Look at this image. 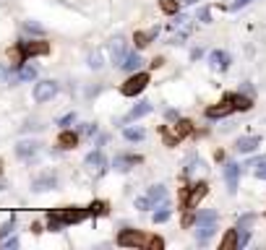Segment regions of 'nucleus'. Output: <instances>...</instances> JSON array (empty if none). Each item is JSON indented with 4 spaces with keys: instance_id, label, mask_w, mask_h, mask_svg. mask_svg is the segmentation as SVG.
Wrapping results in <instances>:
<instances>
[{
    "instance_id": "1",
    "label": "nucleus",
    "mask_w": 266,
    "mask_h": 250,
    "mask_svg": "<svg viewBox=\"0 0 266 250\" xmlns=\"http://www.w3.org/2000/svg\"><path fill=\"white\" fill-rule=\"evenodd\" d=\"M193 133V123H188V120H180L178 125H164L162 128V141L164 146H178L186 136Z\"/></svg>"
},
{
    "instance_id": "2",
    "label": "nucleus",
    "mask_w": 266,
    "mask_h": 250,
    "mask_svg": "<svg viewBox=\"0 0 266 250\" xmlns=\"http://www.w3.org/2000/svg\"><path fill=\"white\" fill-rule=\"evenodd\" d=\"M209 193V185L206 182H196V185H188V188H180V206L183 209H196L198 201Z\"/></svg>"
},
{
    "instance_id": "3",
    "label": "nucleus",
    "mask_w": 266,
    "mask_h": 250,
    "mask_svg": "<svg viewBox=\"0 0 266 250\" xmlns=\"http://www.w3.org/2000/svg\"><path fill=\"white\" fill-rule=\"evenodd\" d=\"M149 243H152V237H146L144 232H139V229H123V232L117 235V245L120 248H144V250H149Z\"/></svg>"
},
{
    "instance_id": "4",
    "label": "nucleus",
    "mask_w": 266,
    "mask_h": 250,
    "mask_svg": "<svg viewBox=\"0 0 266 250\" xmlns=\"http://www.w3.org/2000/svg\"><path fill=\"white\" fill-rule=\"evenodd\" d=\"M164 198H167V190H164V185H152L146 196L136 198V209H141V211H149V209H154V206H157V203H164Z\"/></svg>"
},
{
    "instance_id": "5",
    "label": "nucleus",
    "mask_w": 266,
    "mask_h": 250,
    "mask_svg": "<svg viewBox=\"0 0 266 250\" xmlns=\"http://www.w3.org/2000/svg\"><path fill=\"white\" fill-rule=\"evenodd\" d=\"M47 216L58 219L63 227H68V224H78V221H84L91 214H89V209H58V211H50Z\"/></svg>"
},
{
    "instance_id": "6",
    "label": "nucleus",
    "mask_w": 266,
    "mask_h": 250,
    "mask_svg": "<svg viewBox=\"0 0 266 250\" xmlns=\"http://www.w3.org/2000/svg\"><path fill=\"white\" fill-rule=\"evenodd\" d=\"M146 83H149V76H146V73H141V71H136L133 76L120 86V94H123V97H136V94H141V91L146 89Z\"/></svg>"
},
{
    "instance_id": "7",
    "label": "nucleus",
    "mask_w": 266,
    "mask_h": 250,
    "mask_svg": "<svg viewBox=\"0 0 266 250\" xmlns=\"http://www.w3.org/2000/svg\"><path fill=\"white\" fill-rule=\"evenodd\" d=\"M24 58H37V55H47L50 52V44L42 42V39H32V42H21L18 44Z\"/></svg>"
},
{
    "instance_id": "8",
    "label": "nucleus",
    "mask_w": 266,
    "mask_h": 250,
    "mask_svg": "<svg viewBox=\"0 0 266 250\" xmlns=\"http://www.w3.org/2000/svg\"><path fill=\"white\" fill-rule=\"evenodd\" d=\"M55 94H58V83L55 81H39L34 86V99L37 102H50Z\"/></svg>"
},
{
    "instance_id": "9",
    "label": "nucleus",
    "mask_w": 266,
    "mask_h": 250,
    "mask_svg": "<svg viewBox=\"0 0 266 250\" xmlns=\"http://www.w3.org/2000/svg\"><path fill=\"white\" fill-rule=\"evenodd\" d=\"M84 167L91 172V175H102L105 172V167H107V159H105V154L102 151H91L86 159H84Z\"/></svg>"
},
{
    "instance_id": "10",
    "label": "nucleus",
    "mask_w": 266,
    "mask_h": 250,
    "mask_svg": "<svg viewBox=\"0 0 266 250\" xmlns=\"http://www.w3.org/2000/svg\"><path fill=\"white\" fill-rule=\"evenodd\" d=\"M232 112H235L232 99L225 97V102H219V105H214V107L206 109V117H209V120H217V117H227V115H232Z\"/></svg>"
},
{
    "instance_id": "11",
    "label": "nucleus",
    "mask_w": 266,
    "mask_h": 250,
    "mask_svg": "<svg viewBox=\"0 0 266 250\" xmlns=\"http://www.w3.org/2000/svg\"><path fill=\"white\" fill-rule=\"evenodd\" d=\"M125 58H128V52H125V39H113V42H110V60H113L115 66L123 68Z\"/></svg>"
},
{
    "instance_id": "12",
    "label": "nucleus",
    "mask_w": 266,
    "mask_h": 250,
    "mask_svg": "<svg viewBox=\"0 0 266 250\" xmlns=\"http://www.w3.org/2000/svg\"><path fill=\"white\" fill-rule=\"evenodd\" d=\"M261 146V138L259 136H243V138H237L235 141V151H240V154H251L256 151Z\"/></svg>"
},
{
    "instance_id": "13",
    "label": "nucleus",
    "mask_w": 266,
    "mask_h": 250,
    "mask_svg": "<svg viewBox=\"0 0 266 250\" xmlns=\"http://www.w3.org/2000/svg\"><path fill=\"white\" fill-rule=\"evenodd\" d=\"M237 178H240V164H235V162L225 164V182H227V190L230 193L237 190Z\"/></svg>"
},
{
    "instance_id": "14",
    "label": "nucleus",
    "mask_w": 266,
    "mask_h": 250,
    "mask_svg": "<svg viewBox=\"0 0 266 250\" xmlns=\"http://www.w3.org/2000/svg\"><path fill=\"white\" fill-rule=\"evenodd\" d=\"M209 63H212V68H217V71H227L230 68V55L225 50H214V52H209Z\"/></svg>"
},
{
    "instance_id": "15",
    "label": "nucleus",
    "mask_w": 266,
    "mask_h": 250,
    "mask_svg": "<svg viewBox=\"0 0 266 250\" xmlns=\"http://www.w3.org/2000/svg\"><path fill=\"white\" fill-rule=\"evenodd\" d=\"M136 164H141V156H133V154H128V156H115V162H113V167L117 172H128L131 167H136Z\"/></svg>"
},
{
    "instance_id": "16",
    "label": "nucleus",
    "mask_w": 266,
    "mask_h": 250,
    "mask_svg": "<svg viewBox=\"0 0 266 250\" xmlns=\"http://www.w3.org/2000/svg\"><path fill=\"white\" fill-rule=\"evenodd\" d=\"M55 185H58V178H55V175H44V178H37L32 182V190L34 193H44V190H52Z\"/></svg>"
},
{
    "instance_id": "17",
    "label": "nucleus",
    "mask_w": 266,
    "mask_h": 250,
    "mask_svg": "<svg viewBox=\"0 0 266 250\" xmlns=\"http://www.w3.org/2000/svg\"><path fill=\"white\" fill-rule=\"evenodd\" d=\"M235 248H240V235H237V229H227V235L219 243V250H235Z\"/></svg>"
},
{
    "instance_id": "18",
    "label": "nucleus",
    "mask_w": 266,
    "mask_h": 250,
    "mask_svg": "<svg viewBox=\"0 0 266 250\" xmlns=\"http://www.w3.org/2000/svg\"><path fill=\"white\" fill-rule=\"evenodd\" d=\"M157 34H159V29H152V32H136V34H133L136 50H144L152 39H157Z\"/></svg>"
},
{
    "instance_id": "19",
    "label": "nucleus",
    "mask_w": 266,
    "mask_h": 250,
    "mask_svg": "<svg viewBox=\"0 0 266 250\" xmlns=\"http://www.w3.org/2000/svg\"><path fill=\"white\" fill-rule=\"evenodd\" d=\"M78 143V133L68 131V128H63V133L58 136V146L60 149H73V146Z\"/></svg>"
},
{
    "instance_id": "20",
    "label": "nucleus",
    "mask_w": 266,
    "mask_h": 250,
    "mask_svg": "<svg viewBox=\"0 0 266 250\" xmlns=\"http://www.w3.org/2000/svg\"><path fill=\"white\" fill-rule=\"evenodd\" d=\"M149 112H152V105H149V102H139V105H136L131 112L125 115V123H131V120H139V117L149 115Z\"/></svg>"
},
{
    "instance_id": "21",
    "label": "nucleus",
    "mask_w": 266,
    "mask_h": 250,
    "mask_svg": "<svg viewBox=\"0 0 266 250\" xmlns=\"http://www.w3.org/2000/svg\"><path fill=\"white\" fill-rule=\"evenodd\" d=\"M16 154L21 156V159H29V156L37 154V143L34 141H21V143L16 146Z\"/></svg>"
},
{
    "instance_id": "22",
    "label": "nucleus",
    "mask_w": 266,
    "mask_h": 250,
    "mask_svg": "<svg viewBox=\"0 0 266 250\" xmlns=\"http://www.w3.org/2000/svg\"><path fill=\"white\" fill-rule=\"evenodd\" d=\"M214 229H217V224H198V232H196L198 245H206V243H209V237L214 235Z\"/></svg>"
},
{
    "instance_id": "23",
    "label": "nucleus",
    "mask_w": 266,
    "mask_h": 250,
    "mask_svg": "<svg viewBox=\"0 0 266 250\" xmlns=\"http://www.w3.org/2000/svg\"><path fill=\"white\" fill-rule=\"evenodd\" d=\"M141 55L139 52H128V58H125V63H123V68L128 71V73H136V71H139L141 68Z\"/></svg>"
},
{
    "instance_id": "24",
    "label": "nucleus",
    "mask_w": 266,
    "mask_h": 250,
    "mask_svg": "<svg viewBox=\"0 0 266 250\" xmlns=\"http://www.w3.org/2000/svg\"><path fill=\"white\" fill-rule=\"evenodd\" d=\"M227 97L232 99L235 109H243V112H245V109H251V107H253V105H251V99L245 97V94H227Z\"/></svg>"
},
{
    "instance_id": "25",
    "label": "nucleus",
    "mask_w": 266,
    "mask_h": 250,
    "mask_svg": "<svg viewBox=\"0 0 266 250\" xmlns=\"http://www.w3.org/2000/svg\"><path fill=\"white\" fill-rule=\"evenodd\" d=\"M196 224H217V211H198Z\"/></svg>"
},
{
    "instance_id": "26",
    "label": "nucleus",
    "mask_w": 266,
    "mask_h": 250,
    "mask_svg": "<svg viewBox=\"0 0 266 250\" xmlns=\"http://www.w3.org/2000/svg\"><path fill=\"white\" fill-rule=\"evenodd\" d=\"M159 8H162V13H167V16H175L178 13V0H159Z\"/></svg>"
},
{
    "instance_id": "27",
    "label": "nucleus",
    "mask_w": 266,
    "mask_h": 250,
    "mask_svg": "<svg viewBox=\"0 0 266 250\" xmlns=\"http://www.w3.org/2000/svg\"><path fill=\"white\" fill-rule=\"evenodd\" d=\"M123 136L128 138V141H141V138H144V131H141V128H125Z\"/></svg>"
},
{
    "instance_id": "28",
    "label": "nucleus",
    "mask_w": 266,
    "mask_h": 250,
    "mask_svg": "<svg viewBox=\"0 0 266 250\" xmlns=\"http://www.w3.org/2000/svg\"><path fill=\"white\" fill-rule=\"evenodd\" d=\"M89 214H91V216H102V214H107V203H102V201L91 203V206H89Z\"/></svg>"
},
{
    "instance_id": "29",
    "label": "nucleus",
    "mask_w": 266,
    "mask_h": 250,
    "mask_svg": "<svg viewBox=\"0 0 266 250\" xmlns=\"http://www.w3.org/2000/svg\"><path fill=\"white\" fill-rule=\"evenodd\" d=\"M13 224H16V216L11 214V216H8V219L3 221V227H0V237H8V235H11V229H13Z\"/></svg>"
},
{
    "instance_id": "30",
    "label": "nucleus",
    "mask_w": 266,
    "mask_h": 250,
    "mask_svg": "<svg viewBox=\"0 0 266 250\" xmlns=\"http://www.w3.org/2000/svg\"><path fill=\"white\" fill-rule=\"evenodd\" d=\"M167 219H170V206L164 203V206H159V211H154V221L162 224V221H167Z\"/></svg>"
},
{
    "instance_id": "31",
    "label": "nucleus",
    "mask_w": 266,
    "mask_h": 250,
    "mask_svg": "<svg viewBox=\"0 0 266 250\" xmlns=\"http://www.w3.org/2000/svg\"><path fill=\"white\" fill-rule=\"evenodd\" d=\"M256 178H261V180H266V156L264 159H256Z\"/></svg>"
},
{
    "instance_id": "32",
    "label": "nucleus",
    "mask_w": 266,
    "mask_h": 250,
    "mask_svg": "<svg viewBox=\"0 0 266 250\" xmlns=\"http://www.w3.org/2000/svg\"><path fill=\"white\" fill-rule=\"evenodd\" d=\"M89 66L91 68H102V52H91L89 55Z\"/></svg>"
},
{
    "instance_id": "33",
    "label": "nucleus",
    "mask_w": 266,
    "mask_h": 250,
    "mask_svg": "<svg viewBox=\"0 0 266 250\" xmlns=\"http://www.w3.org/2000/svg\"><path fill=\"white\" fill-rule=\"evenodd\" d=\"M73 123H76V112H68L66 117H60V123H58V125H63V128H71Z\"/></svg>"
},
{
    "instance_id": "34",
    "label": "nucleus",
    "mask_w": 266,
    "mask_h": 250,
    "mask_svg": "<svg viewBox=\"0 0 266 250\" xmlns=\"http://www.w3.org/2000/svg\"><path fill=\"white\" fill-rule=\"evenodd\" d=\"M162 248H164V240H162V237H152L149 250H162Z\"/></svg>"
},
{
    "instance_id": "35",
    "label": "nucleus",
    "mask_w": 266,
    "mask_h": 250,
    "mask_svg": "<svg viewBox=\"0 0 266 250\" xmlns=\"http://www.w3.org/2000/svg\"><path fill=\"white\" fill-rule=\"evenodd\" d=\"M248 3H251V0H235V3L230 5V11H240V8H245Z\"/></svg>"
},
{
    "instance_id": "36",
    "label": "nucleus",
    "mask_w": 266,
    "mask_h": 250,
    "mask_svg": "<svg viewBox=\"0 0 266 250\" xmlns=\"http://www.w3.org/2000/svg\"><path fill=\"white\" fill-rule=\"evenodd\" d=\"M81 133H86V136H91V133H97V125H91V123H86V125H81Z\"/></svg>"
},
{
    "instance_id": "37",
    "label": "nucleus",
    "mask_w": 266,
    "mask_h": 250,
    "mask_svg": "<svg viewBox=\"0 0 266 250\" xmlns=\"http://www.w3.org/2000/svg\"><path fill=\"white\" fill-rule=\"evenodd\" d=\"M198 18H201L204 24H209V18H212V16H209V8H201V11H198Z\"/></svg>"
},
{
    "instance_id": "38",
    "label": "nucleus",
    "mask_w": 266,
    "mask_h": 250,
    "mask_svg": "<svg viewBox=\"0 0 266 250\" xmlns=\"http://www.w3.org/2000/svg\"><path fill=\"white\" fill-rule=\"evenodd\" d=\"M3 248H5V250H11V248H18V240H16V237L5 240V243H3Z\"/></svg>"
},
{
    "instance_id": "39",
    "label": "nucleus",
    "mask_w": 266,
    "mask_h": 250,
    "mask_svg": "<svg viewBox=\"0 0 266 250\" xmlns=\"http://www.w3.org/2000/svg\"><path fill=\"white\" fill-rule=\"evenodd\" d=\"M193 221H196V216H193V214H186V216H183V227H190Z\"/></svg>"
}]
</instances>
